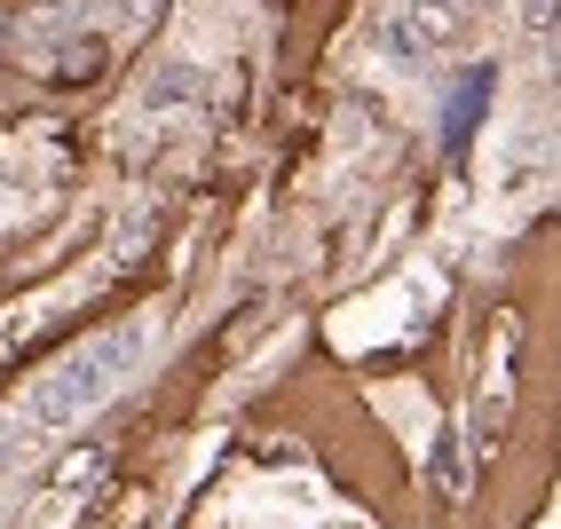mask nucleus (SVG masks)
I'll use <instances>...</instances> for the list:
<instances>
[{
    "label": "nucleus",
    "mask_w": 561,
    "mask_h": 529,
    "mask_svg": "<svg viewBox=\"0 0 561 529\" xmlns=\"http://www.w3.org/2000/svg\"><path fill=\"white\" fill-rule=\"evenodd\" d=\"M142 348H151V317H135V324H119V332H103V340H88L80 356H64L48 380H32V395H24V411H16V427L24 435H64V427H80L88 411L127 380V371L142 364Z\"/></svg>",
    "instance_id": "obj_1"
},
{
    "label": "nucleus",
    "mask_w": 561,
    "mask_h": 529,
    "mask_svg": "<svg viewBox=\"0 0 561 529\" xmlns=\"http://www.w3.org/2000/svg\"><path fill=\"white\" fill-rule=\"evenodd\" d=\"M396 56H411V64H443L459 41H467V24H459V0H403L396 9Z\"/></svg>",
    "instance_id": "obj_2"
},
{
    "label": "nucleus",
    "mask_w": 561,
    "mask_h": 529,
    "mask_svg": "<svg viewBox=\"0 0 561 529\" xmlns=\"http://www.w3.org/2000/svg\"><path fill=\"white\" fill-rule=\"evenodd\" d=\"M198 95V71L191 64H167V71H151V88H142V111H182Z\"/></svg>",
    "instance_id": "obj_3"
},
{
    "label": "nucleus",
    "mask_w": 561,
    "mask_h": 529,
    "mask_svg": "<svg viewBox=\"0 0 561 529\" xmlns=\"http://www.w3.org/2000/svg\"><path fill=\"white\" fill-rule=\"evenodd\" d=\"M159 9H167V0H95V16H103V24H119V32H142Z\"/></svg>",
    "instance_id": "obj_4"
},
{
    "label": "nucleus",
    "mask_w": 561,
    "mask_h": 529,
    "mask_svg": "<svg viewBox=\"0 0 561 529\" xmlns=\"http://www.w3.org/2000/svg\"><path fill=\"white\" fill-rule=\"evenodd\" d=\"M522 32H538V41H546V32H553V0H522Z\"/></svg>",
    "instance_id": "obj_5"
},
{
    "label": "nucleus",
    "mask_w": 561,
    "mask_h": 529,
    "mask_svg": "<svg viewBox=\"0 0 561 529\" xmlns=\"http://www.w3.org/2000/svg\"><path fill=\"white\" fill-rule=\"evenodd\" d=\"M467 9H491V0H467Z\"/></svg>",
    "instance_id": "obj_6"
}]
</instances>
